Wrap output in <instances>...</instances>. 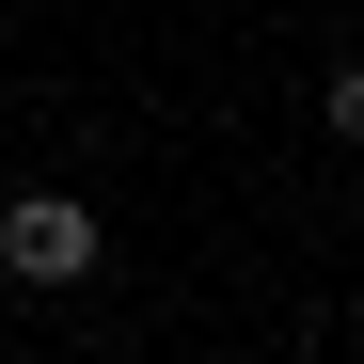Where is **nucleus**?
I'll return each mask as SVG.
<instances>
[{
	"mask_svg": "<svg viewBox=\"0 0 364 364\" xmlns=\"http://www.w3.org/2000/svg\"><path fill=\"white\" fill-rule=\"evenodd\" d=\"M95 254H111V222L80 191H16V206H0V269H16V285H80Z\"/></svg>",
	"mask_w": 364,
	"mask_h": 364,
	"instance_id": "1",
	"label": "nucleus"
},
{
	"mask_svg": "<svg viewBox=\"0 0 364 364\" xmlns=\"http://www.w3.org/2000/svg\"><path fill=\"white\" fill-rule=\"evenodd\" d=\"M317 127H333V143H364V64H333V80H317Z\"/></svg>",
	"mask_w": 364,
	"mask_h": 364,
	"instance_id": "2",
	"label": "nucleus"
}]
</instances>
